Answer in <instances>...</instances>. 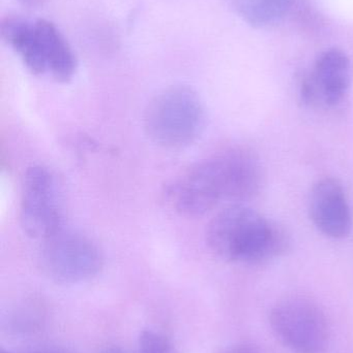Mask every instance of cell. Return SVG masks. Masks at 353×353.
<instances>
[{
  "label": "cell",
  "instance_id": "11",
  "mask_svg": "<svg viewBox=\"0 0 353 353\" xmlns=\"http://www.w3.org/2000/svg\"><path fill=\"white\" fill-rule=\"evenodd\" d=\"M294 0H233L238 16L255 28H265L280 22Z\"/></svg>",
  "mask_w": 353,
  "mask_h": 353
},
{
  "label": "cell",
  "instance_id": "10",
  "mask_svg": "<svg viewBox=\"0 0 353 353\" xmlns=\"http://www.w3.org/2000/svg\"><path fill=\"white\" fill-rule=\"evenodd\" d=\"M1 37L29 72L35 74H47L35 21L22 17H6L1 22Z\"/></svg>",
  "mask_w": 353,
  "mask_h": 353
},
{
  "label": "cell",
  "instance_id": "3",
  "mask_svg": "<svg viewBox=\"0 0 353 353\" xmlns=\"http://www.w3.org/2000/svg\"><path fill=\"white\" fill-rule=\"evenodd\" d=\"M202 101L188 86H172L149 103L144 128L149 138L164 148L178 149L197 140L204 128Z\"/></svg>",
  "mask_w": 353,
  "mask_h": 353
},
{
  "label": "cell",
  "instance_id": "4",
  "mask_svg": "<svg viewBox=\"0 0 353 353\" xmlns=\"http://www.w3.org/2000/svg\"><path fill=\"white\" fill-rule=\"evenodd\" d=\"M276 337L296 353H323L329 347L330 327L325 311L304 296L284 299L269 313Z\"/></svg>",
  "mask_w": 353,
  "mask_h": 353
},
{
  "label": "cell",
  "instance_id": "7",
  "mask_svg": "<svg viewBox=\"0 0 353 353\" xmlns=\"http://www.w3.org/2000/svg\"><path fill=\"white\" fill-rule=\"evenodd\" d=\"M352 61L345 52L330 49L315 61L312 72L300 85V97L306 105L336 107L347 95L352 85Z\"/></svg>",
  "mask_w": 353,
  "mask_h": 353
},
{
  "label": "cell",
  "instance_id": "9",
  "mask_svg": "<svg viewBox=\"0 0 353 353\" xmlns=\"http://www.w3.org/2000/svg\"><path fill=\"white\" fill-rule=\"evenodd\" d=\"M35 21L41 39L46 72L58 82H68L77 70L76 56L72 47L51 21L46 19Z\"/></svg>",
  "mask_w": 353,
  "mask_h": 353
},
{
  "label": "cell",
  "instance_id": "6",
  "mask_svg": "<svg viewBox=\"0 0 353 353\" xmlns=\"http://www.w3.org/2000/svg\"><path fill=\"white\" fill-rule=\"evenodd\" d=\"M20 220L28 236L43 241L64 228L57 179L47 168L35 165L27 170L23 181Z\"/></svg>",
  "mask_w": 353,
  "mask_h": 353
},
{
  "label": "cell",
  "instance_id": "15",
  "mask_svg": "<svg viewBox=\"0 0 353 353\" xmlns=\"http://www.w3.org/2000/svg\"><path fill=\"white\" fill-rule=\"evenodd\" d=\"M22 2L24 6H29V8H35V6H39L43 3L44 0H19Z\"/></svg>",
  "mask_w": 353,
  "mask_h": 353
},
{
  "label": "cell",
  "instance_id": "1",
  "mask_svg": "<svg viewBox=\"0 0 353 353\" xmlns=\"http://www.w3.org/2000/svg\"><path fill=\"white\" fill-rule=\"evenodd\" d=\"M261 168L253 153L230 149L187 170L168 186V203L180 215L198 217L223 201H248L259 192Z\"/></svg>",
  "mask_w": 353,
  "mask_h": 353
},
{
  "label": "cell",
  "instance_id": "16",
  "mask_svg": "<svg viewBox=\"0 0 353 353\" xmlns=\"http://www.w3.org/2000/svg\"><path fill=\"white\" fill-rule=\"evenodd\" d=\"M102 353H126L122 348L116 347V346H109V347L105 348L104 352Z\"/></svg>",
  "mask_w": 353,
  "mask_h": 353
},
{
  "label": "cell",
  "instance_id": "2",
  "mask_svg": "<svg viewBox=\"0 0 353 353\" xmlns=\"http://www.w3.org/2000/svg\"><path fill=\"white\" fill-rule=\"evenodd\" d=\"M207 241L218 256L242 263L275 259L289 247L284 230L240 203L229 205L215 216L207 228Z\"/></svg>",
  "mask_w": 353,
  "mask_h": 353
},
{
  "label": "cell",
  "instance_id": "12",
  "mask_svg": "<svg viewBox=\"0 0 353 353\" xmlns=\"http://www.w3.org/2000/svg\"><path fill=\"white\" fill-rule=\"evenodd\" d=\"M138 353H180L162 334L146 330L139 337Z\"/></svg>",
  "mask_w": 353,
  "mask_h": 353
},
{
  "label": "cell",
  "instance_id": "13",
  "mask_svg": "<svg viewBox=\"0 0 353 353\" xmlns=\"http://www.w3.org/2000/svg\"><path fill=\"white\" fill-rule=\"evenodd\" d=\"M221 353H261L258 348L252 344L238 343L225 348Z\"/></svg>",
  "mask_w": 353,
  "mask_h": 353
},
{
  "label": "cell",
  "instance_id": "5",
  "mask_svg": "<svg viewBox=\"0 0 353 353\" xmlns=\"http://www.w3.org/2000/svg\"><path fill=\"white\" fill-rule=\"evenodd\" d=\"M41 263L54 281L77 284L97 277L103 269L104 257L90 239L62 228L44 241Z\"/></svg>",
  "mask_w": 353,
  "mask_h": 353
},
{
  "label": "cell",
  "instance_id": "14",
  "mask_svg": "<svg viewBox=\"0 0 353 353\" xmlns=\"http://www.w3.org/2000/svg\"><path fill=\"white\" fill-rule=\"evenodd\" d=\"M1 353H12L10 352H6V350H2ZM30 353H70L66 352V350H56V348H46V350H37V352H33Z\"/></svg>",
  "mask_w": 353,
  "mask_h": 353
},
{
  "label": "cell",
  "instance_id": "8",
  "mask_svg": "<svg viewBox=\"0 0 353 353\" xmlns=\"http://www.w3.org/2000/svg\"><path fill=\"white\" fill-rule=\"evenodd\" d=\"M309 213L315 228L329 238L340 240L352 232V209L337 179L323 178L315 183L309 199Z\"/></svg>",
  "mask_w": 353,
  "mask_h": 353
}]
</instances>
